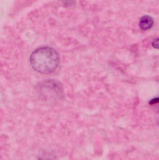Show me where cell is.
<instances>
[{
	"label": "cell",
	"instance_id": "obj_5",
	"mask_svg": "<svg viewBox=\"0 0 159 160\" xmlns=\"http://www.w3.org/2000/svg\"><path fill=\"white\" fill-rule=\"evenodd\" d=\"M159 102V98H154L153 99L151 100L148 103H149L150 105H153V104H156V103H158Z\"/></svg>",
	"mask_w": 159,
	"mask_h": 160
},
{
	"label": "cell",
	"instance_id": "obj_1",
	"mask_svg": "<svg viewBox=\"0 0 159 160\" xmlns=\"http://www.w3.org/2000/svg\"><path fill=\"white\" fill-rule=\"evenodd\" d=\"M31 66L36 72L43 74L54 72L59 63V57L54 49L49 47L38 48L30 56Z\"/></svg>",
	"mask_w": 159,
	"mask_h": 160
},
{
	"label": "cell",
	"instance_id": "obj_4",
	"mask_svg": "<svg viewBox=\"0 0 159 160\" xmlns=\"http://www.w3.org/2000/svg\"><path fill=\"white\" fill-rule=\"evenodd\" d=\"M152 45L153 48L159 49V38H156L153 40Z\"/></svg>",
	"mask_w": 159,
	"mask_h": 160
},
{
	"label": "cell",
	"instance_id": "obj_2",
	"mask_svg": "<svg viewBox=\"0 0 159 160\" xmlns=\"http://www.w3.org/2000/svg\"><path fill=\"white\" fill-rule=\"evenodd\" d=\"M37 92L41 98L49 103L58 102L62 98L63 89L58 81L48 80L39 84L37 86Z\"/></svg>",
	"mask_w": 159,
	"mask_h": 160
},
{
	"label": "cell",
	"instance_id": "obj_3",
	"mask_svg": "<svg viewBox=\"0 0 159 160\" xmlns=\"http://www.w3.org/2000/svg\"><path fill=\"white\" fill-rule=\"evenodd\" d=\"M154 24L153 18L149 16L146 15L140 18L139 21L140 28L143 31H147L152 28Z\"/></svg>",
	"mask_w": 159,
	"mask_h": 160
},
{
	"label": "cell",
	"instance_id": "obj_6",
	"mask_svg": "<svg viewBox=\"0 0 159 160\" xmlns=\"http://www.w3.org/2000/svg\"><path fill=\"white\" fill-rule=\"evenodd\" d=\"M39 160H54L53 159L50 158H48V157H47V158H44V157H43V158H42L40 159Z\"/></svg>",
	"mask_w": 159,
	"mask_h": 160
}]
</instances>
